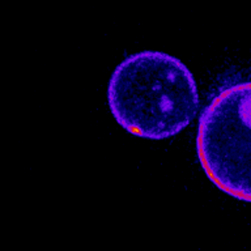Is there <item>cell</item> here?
<instances>
[{
    "label": "cell",
    "mask_w": 251,
    "mask_h": 251,
    "mask_svg": "<svg viewBox=\"0 0 251 251\" xmlns=\"http://www.w3.org/2000/svg\"><path fill=\"white\" fill-rule=\"evenodd\" d=\"M107 98L118 125L135 136L153 140L180 132L199 107L190 70L161 51H141L126 58L111 75Z\"/></svg>",
    "instance_id": "cell-1"
},
{
    "label": "cell",
    "mask_w": 251,
    "mask_h": 251,
    "mask_svg": "<svg viewBox=\"0 0 251 251\" xmlns=\"http://www.w3.org/2000/svg\"><path fill=\"white\" fill-rule=\"evenodd\" d=\"M196 152L212 183L251 201V81L224 88L203 110Z\"/></svg>",
    "instance_id": "cell-2"
}]
</instances>
